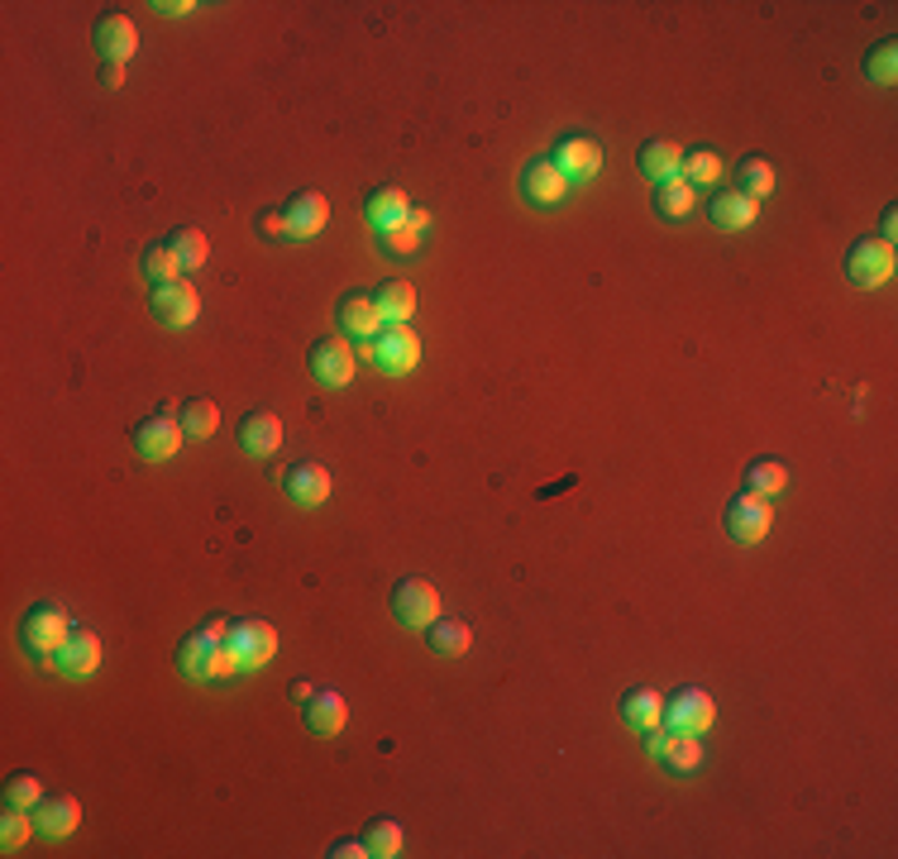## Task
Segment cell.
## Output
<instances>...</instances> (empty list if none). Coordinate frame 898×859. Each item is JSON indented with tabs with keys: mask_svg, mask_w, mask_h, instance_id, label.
<instances>
[{
	"mask_svg": "<svg viewBox=\"0 0 898 859\" xmlns=\"http://www.w3.org/2000/svg\"><path fill=\"white\" fill-rule=\"evenodd\" d=\"M392 616L402 621V626H431L440 616L435 583H425V578H402V583L392 588Z\"/></svg>",
	"mask_w": 898,
	"mask_h": 859,
	"instance_id": "52a82bcc",
	"label": "cell"
},
{
	"mask_svg": "<svg viewBox=\"0 0 898 859\" xmlns=\"http://www.w3.org/2000/svg\"><path fill=\"white\" fill-rule=\"evenodd\" d=\"M755 215H760V201H751L745 191H717V201H712V225L717 230H745V225H755Z\"/></svg>",
	"mask_w": 898,
	"mask_h": 859,
	"instance_id": "603a6c76",
	"label": "cell"
},
{
	"mask_svg": "<svg viewBox=\"0 0 898 859\" xmlns=\"http://www.w3.org/2000/svg\"><path fill=\"white\" fill-rule=\"evenodd\" d=\"M254 225H258V234H264V239H273V244H287V239H292V225H287V211H278V205H273V211H258Z\"/></svg>",
	"mask_w": 898,
	"mask_h": 859,
	"instance_id": "b9f144b4",
	"label": "cell"
},
{
	"mask_svg": "<svg viewBox=\"0 0 898 859\" xmlns=\"http://www.w3.org/2000/svg\"><path fill=\"white\" fill-rule=\"evenodd\" d=\"M745 488L760 492V497H775L789 488V464L784 459H755L751 468H745Z\"/></svg>",
	"mask_w": 898,
	"mask_h": 859,
	"instance_id": "f546056e",
	"label": "cell"
},
{
	"mask_svg": "<svg viewBox=\"0 0 898 859\" xmlns=\"http://www.w3.org/2000/svg\"><path fill=\"white\" fill-rule=\"evenodd\" d=\"M344 722H350V706H344L340 692H315V698L307 702V730L311 736L330 740V736H340L344 730Z\"/></svg>",
	"mask_w": 898,
	"mask_h": 859,
	"instance_id": "ffe728a7",
	"label": "cell"
},
{
	"mask_svg": "<svg viewBox=\"0 0 898 859\" xmlns=\"http://www.w3.org/2000/svg\"><path fill=\"white\" fill-rule=\"evenodd\" d=\"M364 845H368V855L373 859H392V855H402V826L397 822H373L364 830Z\"/></svg>",
	"mask_w": 898,
	"mask_h": 859,
	"instance_id": "8d00e7d4",
	"label": "cell"
},
{
	"mask_svg": "<svg viewBox=\"0 0 898 859\" xmlns=\"http://www.w3.org/2000/svg\"><path fill=\"white\" fill-rule=\"evenodd\" d=\"M717 172H722V158L712 154V148H688L684 163H679V177L684 182H717Z\"/></svg>",
	"mask_w": 898,
	"mask_h": 859,
	"instance_id": "d590c367",
	"label": "cell"
},
{
	"mask_svg": "<svg viewBox=\"0 0 898 859\" xmlns=\"http://www.w3.org/2000/svg\"><path fill=\"white\" fill-rule=\"evenodd\" d=\"M91 38H96L101 63H124L134 48H140V30H134L130 15H101L91 24Z\"/></svg>",
	"mask_w": 898,
	"mask_h": 859,
	"instance_id": "7c38bea8",
	"label": "cell"
},
{
	"mask_svg": "<svg viewBox=\"0 0 898 859\" xmlns=\"http://www.w3.org/2000/svg\"><path fill=\"white\" fill-rule=\"evenodd\" d=\"M148 311L158 315V325L187 330V325H197V315H201V297H197V287H191L187 277H177V282L154 287V297H148Z\"/></svg>",
	"mask_w": 898,
	"mask_h": 859,
	"instance_id": "5b68a950",
	"label": "cell"
},
{
	"mask_svg": "<svg viewBox=\"0 0 898 859\" xmlns=\"http://www.w3.org/2000/svg\"><path fill=\"white\" fill-rule=\"evenodd\" d=\"M177 425L187 430V439L215 435V425H220L215 401H211V397H187V401H182V411H177Z\"/></svg>",
	"mask_w": 898,
	"mask_h": 859,
	"instance_id": "83f0119b",
	"label": "cell"
},
{
	"mask_svg": "<svg viewBox=\"0 0 898 859\" xmlns=\"http://www.w3.org/2000/svg\"><path fill=\"white\" fill-rule=\"evenodd\" d=\"M168 248L177 254V263H182V272H191V268H201L206 258H211V239L197 230V225H177L173 234H168Z\"/></svg>",
	"mask_w": 898,
	"mask_h": 859,
	"instance_id": "f1b7e54d",
	"label": "cell"
},
{
	"mask_svg": "<svg viewBox=\"0 0 898 859\" xmlns=\"http://www.w3.org/2000/svg\"><path fill=\"white\" fill-rule=\"evenodd\" d=\"M846 277L855 287H884L894 277V244L884 239H855L846 254Z\"/></svg>",
	"mask_w": 898,
	"mask_h": 859,
	"instance_id": "8992f818",
	"label": "cell"
},
{
	"mask_svg": "<svg viewBox=\"0 0 898 859\" xmlns=\"http://www.w3.org/2000/svg\"><path fill=\"white\" fill-rule=\"evenodd\" d=\"M368 358L383 372H411L421 364V335L411 325H383L378 335L368 339Z\"/></svg>",
	"mask_w": 898,
	"mask_h": 859,
	"instance_id": "277c9868",
	"label": "cell"
},
{
	"mask_svg": "<svg viewBox=\"0 0 898 859\" xmlns=\"http://www.w3.org/2000/svg\"><path fill=\"white\" fill-rule=\"evenodd\" d=\"M769 525H775V506H769V497L745 488L727 502V535L736 539V545H760V539L769 535Z\"/></svg>",
	"mask_w": 898,
	"mask_h": 859,
	"instance_id": "7a4b0ae2",
	"label": "cell"
},
{
	"mask_svg": "<svg viewBox=\"0 0 898 859\" xmlns=\"http://www.w3.org/2000/svg\"><path fill=\"white\" fill-rule=\"evenodd\" d=\"M287 692H292V702H311V698H315V688L307 683V678H292V683H287Z\"/></svg>",
	"mask_w": 898,
	"mask_h": 859,
	"instance_id": "f6af8a7d",
	"label": "cell"
},
{
	"mask_svg": "<svg viewBox=\"0 0 898 859\" xmlns=\"http://www.w3.org/2000/svg\"><path fill=\"white\" fill-rule=\"evenodd\" d=\"M282 211H287V225H292V239H311V234L325 230L330 201L321 197V191H297V197L287 201Z\"/></svg>",
	"mask_w": 898,
	"mask_h": 859,
	"instance_id": "2e32d148",
	"label": "cell"
},
{
	"mask_svg": "<svg viewBox=\"0 0 898 859\" xmlns=\"http://www.w3.org/2000/svg\"><path fill=\"white\" fill-rule=\"evenodd\" d=\"M425 645H431V655H440V659H464L468 645H474V631H468V621L435 616L431 626H425Z\"/></svg>",
	"mask_w": 898,
	"mask_h": 859,
	"instance_id": "d6986e66",
	"label": "cell"
},
{
	"mask_svg": "<svg viewBox=\"0 0 898 859\" xmlns=\"http://www.w3.org/2000/svg\"><path fill=\"white\" fill-rule=\"evenodd\" d=\"M411 211V201H407V191L402 187H373L368 191V201H364V215H368V225L373 230H392V225H402Z\"/></svg>",
	"mask_w": 898,
	"mask_h": 859,
	"instance_id": "7402d4cb",
	"label": "cell"
},
{
	"mask_svg": "<svg viewBox=\"0 0 898 859\" xmlns=\"http://www.w3.org/2000/svg\"><path fill=\"white\" fill-rule=\"evenodd\" d=\"M635 163H641V172H645V177L665 182V177H679L684 148H679V144H669V138H645L641 154H635Z\"/></svg>",
	"mask_w": 898,
	"mask_h": 859,
	"instance_id": "cb8c5ba5",
	"label": "cell"
},
{
	"mask_svg": "<svg viewBox=\"0 0 898 859\" xmlns=\"http://www.w3.org/2000/svg\"><path fill=\"white\" fill-rule=\"evenodd\" d=\"M407 225L425 230V225H431V211H425V205H411V211H407Z\"/></svg>",
	"mask_w": 898,
	"mask_h": 859,
	"instance_id": "7dc6e473",
	"label": "cell"
},
{
	"mask_svg": "<svg viewBox=\"0 0 898 859\" xmlns=\"http://www.w3.org/2000/svg\"><path fill=\"white\" fill-rule=\"evenodd\" d=\"M694 205H698V187L684 182V177H665V182L655 187V211L665 215V220L694 215Z\"/></svg>",
	"mask_w": 898,
	"mask_h": 859,
	"instance_id": "484cf974",
	"label": "cell"
},
{
	"mask_svg": "<svg viewBox=\"0 0 898 859\" xmlns=\"http://www.w3.org/2000/svg\"><path fill=\"white\" fill-rule=\"evenodd\" d=\"M894 234H898V211H884V220H879V239H884V244H894Z\"/></svg>",
	"mask_w": 898,
	"mask_h": 859,
	"instance_id": "bcb514c9",
	"label": "cell"
},
{
	"mask_svg": "<svg viewBox=\"0 0 898 859\" xmlns=\"http://www.w3.org/2000/svg\"><path fill=\"white\" fill-rule=\"evenodd\" d=\"M163 10V15H187V10H197V5H191V0H182V5H158Z\"/></svg>",
	"mask_w": 898,
	"mask_h": 859,
	"instance_id": "c3c4849f",
	"label": "cell"
},
{
	"mask_svg": "<svg viewBox=\"0 0 898 859\" xmlns=\"http://www.w3.org/2000/svg\"><path fill=\"white\" fill-rule=\"evenodd\" d=\"M521 197L531 205H559L569 197V177H564L550 158H531L526 168H521Z\"/></svg>",
	"mask_w": 898,
	"mask_h": 859,
	"instance_id": "8fae6325",
	"label": "cell"
},
{
	"mask_svg": "<svg viewBox=\"0 0 898 859\" xmlns=\"http://www.w3.org/2000/svg\"><path fill=\"white\" fill-rule=\"evenodd\" d=\"M311 372L321 387H350L354 382V349L340 335H325L311 344Z\"/></svg>",
	"mask_w": 898,
	"mask_h": 859,
	"instance_id": "ba28073f",
	"label": "cell"
},
{
	"mask_svg": "<svg viewBox=\"0 0 898 859\" xmlns=\"http://www.w3.org/2000/svg\"><path fill=\"white\" fill-rule=\"evenodd\" d=\"M230 645L240 649L244 669H264V663H273V655H278V631H273L268 621H234Z\"/></svg>",
	"mask_w": 898,
	"mask_h": 859,
	"instance_id": "30bf717a",
	"label": "cell"
},
{
	"mask_svg": "<svg viewBox=\"0 0 898 859\" xmlns=\"http://www.w3.org/2000/svg\"><path fill=\"white\" fill-rule=\"evenodd\" d=\"M325 855H330V859H368V845H364V840H335Z\"/></svg>",
	"mask_w": 898,
	"mask_h": 859,
	"instance_id": "7bdbcfd3",
	"label": "cell"
},
{
	"mask_svg": "<svg viewBox=\"0 0 898 859\" xmlns=\"http://www.w3.org/2000/svg\"><path fill=\"white\" fill-rule=\"evenodd\" d=\"M736 191H745L751 201H765L769 191H775V168H769V163L760 158V154H751V158H745L741 168H736Z\"/></svg>",
	"mask_w": 898,
	"mask_h": 859,
	"instance_id": "4dcf8cb0",
	"label": "cell"
},
{
	"mask_svg": "<svg viewBox=\"0 0 898 859\" xmlns=\"http://www.w3.org/2000/svg\"><path fill=\"white\" fill-rule=\"evenodd\" d=\"M550 163H555L569 182H588V177L602 168V144L598 138H584V134H569V138H559L555 144Z\"/></svg>",
	"mask_w": 898,
	"mask_h": 859,
	"instance_id": "9c48e42d",
	"label": "cell"
},
{
	"mask_svg": "<svg viewBox=\"0 0 898 859\" xmlns=\"http://www.w3.org/2000/svg\"><path fill=\"white\" fill-rule=\"evenodd\" d=\"M865 77L879 81V87H894L898 81V44L894 38H879V44L865 53Z\"/></svg>",
	"mask_w": 898,
	"mask_h": 859,
	"instance_id": "e575fe53",
	"label": "cell"
},
{
	"mask_svg": "<svg viewBox=\"0 0 898 859\" xmlns=\"http://www.w3.org/2000/svg\"><path fill=\"white\" fill-rule=\"evenodd\" d=\"M340 321H344V330H350V335H358V339H373L383 325H388V321H383V311H378V301H373L368 292H344Z\"/></svg>",
	"mask_w": 898,
	"mask_h": 859,
	"instance_id": "44dd1931",
	"label": "cell"
},
{
	"mask_svg": "<svg viewBox=\"0 0 898 859\" xmlns=\"http://www.w3.org/2000/svg\"><path fill=\"white\" fill-rule=\"evenodd\" d=\"M34 826L44 830V836H53V840H63V836H73V830L81 826V802L77 797H44L34 807Z\"/></svg>",
	"mask_w": 898,
	"mask_h": 859,
	"instance_id": "ac0fdd59",
	"label": "cell"
},
{
	"mask_svg": "<svg viewBox=\"0 0 898 859\" xmlns=\"http://www.w3.org/2000/svg\"><path fill=\"white\" fill-rule=\"evenodd\" d=\"M211 635L206 631H191L182 635V645H177V669H182L187 678H206V659H211Z\"/></svg>",
	"mask_w": 898,
	"mask_h": 859,
	"instance_id": "836d02e7",
	"label": "cell"
},
{
	"mask_svg": "<svg viewBox=\"0 0 898 859\" xmlns=\"http://www.w3.org/2000/svg\"><path fill=\"white\" fill-rule=\"evenodd\" d=\"M282 488H287V497H292L297 506H321L325 497H330V473H325L321 464L301 459V464H292V468H287Z\"/></svg>",
	"mask_w": 898,
	"mask_h": 859,
	"instance_id": "9a60e30c",
	"label": "cell"
},
{
	"mask_svg": "<svg viewBox=\"0 0 898 859\" xmlns=\"http://www.w3.org/2000/svg\"><path fill=\"white\" fill-rule=\"evenodd\" d=\"M101 87H106V91L124 87V63H101Z\"/></svg>",
	"mask_w": 898,
	"mask_h": 859,
	"instance_id": "ee69618b",
	"label": "cell"
},
{
	"mask_svg": "<svg viewBox=\"0 0 898 859\" xmlns=\"http://www.w3.org/2000/svg\"><path fill=\"white\" fill-rule=\"evenodd\" d=\"M659 722H665V730H679V736H708L712 722H717V702L702 688H679L665 702Z\"/></svg>",
	"mask_w": 898,
	"mask_h": 859,
	"instance_id": "3957f363",
	"label": "cell"
},
{
	"mask_svg": "<svg viewBox=\"0 0 898 859\" xmlns=\"http://www.w3.org/2000/svg\"><path fill=\"white\" fill-rule=\"evenodd\" d=\"M58 669L63 673H73V678H87V673H96L101 669V640H96L91 631H81V626H73V635H67V645L58 649Z\"/></svg>",
	"mask_w": 898,
	"mask_h": 859,
	"instance_id": "e0dca14e",
	"label": "cell"
},
{
	"mask_svg": "<svg viewBox=\"0 0 898 859\" xmlns=\"http://www.w3.org/2000/svg\"><path fill=\"white\" fill-rule=\"evenodd\" d=\"M5 802H10V807H38V802H44V788H38V779H34V773H15V779H10L5 783Z\"/></svg>",
	"mask_w": 898,
	"mask_h": 859,
	"instance_id": "ab89813d",
	"label": "cell"
},
{
	"mask_svg": "<svg viewBox=\"0 0 898 859\" xmlns=\"http://www.w3.org/2000/svg\"><path fill=\"white\" fill-rule=\"evenodd\" d=\"M659 759L674 769V773H694L702 765V740L698 736H679V730H669L665 736V750H659Z\"/></svg>",
	"mask_w": 898,
	"mask_h": 859,
	"instance_id": "1f68e13d",
	"label": "cell"
},
{
	"mask_svg": "<svg viewBox=\"0 0 898 859\" xmlns=\"http://www.w3.org/2000/svg\"><path fill=\"white\" fill-rule=\"evenodd\" d=\"M187 430L177 425V415H148V421L134 425V449L144 459H173L177 445H182Z\"/></svg>",
	"mask_w": 898,
	"mask_h": 859,
	"instance_id": "4fadbf2b",
	"label": "cell"
},
{
	"mask_svg": "<svg viewBox=\"0 0 898 859\" xmlns=\"http://www.w3.org/2000/svg\"><path fill=\"white\" fill-rule=\"evenodd\" d=\"M24 840H30V807H10L5 802V812H0V845L20 850Z\"/></svg>",
	"mask_w": 898,
	"mask_h": 859,
	"instance_id": "74e56055",
	"label": "cell"
},
{
	"mask_svg": "<svg viewBox=\"0 0 898 859\" xmlns=\"http://www.w3.org/2000/svg\"><path fill=\"white\" fill-rule=\"evenodd\" d=\"M659 712H665V698L651 688H631L627 698H621V722H627L631 730H651L659 726Z\"/></svg>",
	"mask_w": 898,
	"mask_h": 859,
	"instance_id": "d4e9b609",
	"label": "cell"
},
{
	"mask_svg": "<svg viewBox=\"0 0 898 859\" xmlns=\"http://www.w3.org/2000/svg\"><path fill=\"white\" fill-rule=\"evenodd\" d=\"M373 301H378V311L388 325H407L411 315H417V287L411 282H383Z\"/></svg>",
	"mask_w": 898,
	"mask_h": 859,
	"instance_id": "4316f807",
	"label": "cell"
},
{
	"mask_svg": "<svg viewBox=\"0 0 898 859\" xmlns=\"http://www.w3.org/2000/svg\"><path fill=\"white\" fill-rule=\"evenodd\" d=\"M240 445L244 454H258V459H268L273 449L282 445V421L273 411H244V421H240Z\"/></svg>",
	"mask_w": 898,
	"mask_h": 859,
	"instance_id": "5bb4252c",
	"label": "cell"
},
{
	"mask_svg": "<svg viewBox=\"0 0 898 859\" xmlns=\"http://www.w3.org/2000/svg\"><path fill=\"white\" fill-rule=\"evenodd\" d=\"M383 244H388V254H397V258H407V254H417L421 248V230L417 225H392V230H383Z\"/></svg>",
	"mask_w": 898,
	"mask_h": 859,
	"instance_id": "60d3db41",
	"label": "cell"
},
{
	"mask_svg": "<svg viewBox=\"0 0 898 859\" xmlns=\"http://www.w3.org/2000/svg\"><path fill=\"white\" fill-rule=\"evenodd\" d=\"M140 268H144V277H148L154 287L177 282V277H182V263H177V254H173L168 244H148L144 258H140Z\"/></svg>",
	"mask_w": 898,
	"mask_h": 859,
	"instance_id": "d6a6232c",
	"label": "cell"
},
{
	"mask_svg": "<svg viewBox=\"0 0 898 859\" xmlns=\"http://www.w3.org/2000/svg\"><path fill=\"white\" fill-rule=\"evenodd\" d=\"M67 635H73V621H67V612H63V606H53V602L30 606L24 621H20L24 649H34V655H44V659L58 655V649L67 645Z\"/></svg>",
	"mask_w": 898,
	"mask_h": 859,
	"instance_id": "6da1fadb",
	"label": "cell"
},
{
	"mask_svg": "<svg viewBox=\"0 0 898 859\" xmlns=\"http://www.w3.org/2000/svg\"><path fill=\"white\" fill-rule=\"evenodd\" d=\"M240 669H244V659H240V649H234L230 640L211 645V659H206V678H220V683H225V678H234Z\"/></svg>",
	"mask_w": 898,
	"mask_h": 859,
	"instance_id": "f35d334b",
	"label": "cell"
}]
</instances>
